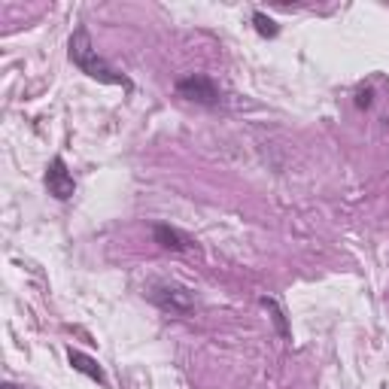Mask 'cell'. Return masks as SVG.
I'll list each match as a JSON object with an SVG mask.
<instances>
[{"mask_svg":"<svg viewBox=\"0 0 389 389\" xmlns=\"http://www.w3.org/2000/svg\"><path fill=\"white\" fill-rule=\"evenodd\" d=\"M262 307L265 310H268V314H271V319H274V325H277V332H280V338H292V332H289V323H286V314H283V307H280V304L277 301H274V298H268V295H265V298H262Z\"/></svg>","mask_w":389,"mask_h":389,"instance_id":"7","label":"cell"},{"mask_svg":"<svg viewBox=\"0 0 389 389\" xmlns=\"http://www.w3.org/2000/svg\"><path fill=\"white\" fill-rule=\"evenodd\" d=\"M177 91H180V97H186V101H192V104H201V106H216L219 104L216 82L204 73H192V76H186V79H180Z\"/></svg>","mask_w":389,"mask_h":389,"instance_id":"2","label":"cell"},{"mask_svg":"<svg viewBox=\"0 0 389 389\" xmlns=\"http://www.w3.org/2000/svg\"><path fill=\"white\" fill-rule=\"evenodd\" d=\"M152 234H155V243L164 249H173V253H182V249H192V238L189 234H182L180 228H171V225H155L152 228Z\"/></svg>","mask_w":389,"mask_h":389,"instance_id":"5","label":"cell"},{"mask_svg":"<svg viewBox=\"0 0 389 389\" xmlns=\"http://www.w3.org/2000/svg\"><path fill=\"white\" fill-rule=\"evenodd\" d=\"M3 389H19V386H15V383H3Z\"/></svg>","mask_w":389,"mask_h":389,"instance_id":"10","label":"cell"},{"mask_svg":"<svg viewBox=\"0 0 389 389\" xmlns=\"http://www.w3.org/2000/svg\"><path fill=\"white\" fill-rule=\"evenodd\" d=\"M70 61L76 67H79L86 76H91V79L97 82H106V86H122V88H131V79H128L125 73L113 70L106 61L97 55L95 43H91V34L88 28H76L73 37H70Z\"/></svg>","mask_w":389,"mask_h":389,"instance_id":"1","label":"cell"},{"mask_svg":"<svg viewBox=\"0 0 389 389\" xmlns=\"http://www.w3.org/2000/svg\"><path fill=\"white\" fill-rule=\"evenodd\" d=\"M67 362L73 365V371H79V374H86V377H91L95 383H106V374H104V368L97 365L91 356H86V353H79V350H67Z\"/></svg>","mask_w":389,"mask_h":389,"instance_id":"6","label":"cell"},{"mask_svg":"<svg viewBox=\"0 0 389 389\" xmlns=\"http://www.w3.org/2000/svg\"><path fill=\"white\" fill-rule=\"evenodd\" d=\"M149 298L167 314H192L195 307V295L182 286H155L149 292Z\"/></svg>","mask_w":389,"mask_h":389,"instance_id":"3","label":"cell"},{"mask_svg":"<svg viewBox=\"0 0 389 389\" xmlns=\"http://www.w3.org/2000/svg\"><path fill=\"white\" fill-rule=\"evenodd\" d=\"M253 25H256V30L262 37H277L280 34V25L274 19H268L265 12H253Z\"/></svg>","mask_w":389,"mask_h":389,"instance_id":"8","label":"cell"},{"mask_svg":"<svg viewBox=\"0 0 389 389\" xmlns=\"http://www.w3.org/2000/svg\"><path fill=\"white\" fill-rule=\"evenodd\" d=\"M356 106H371V88H365L356 95Z\"/></svg>","mask_w":389,"mask_h":389,"instance_id":"9","label":"cell"},{"mask_svg":"<svg viewBox=\"0 0 389 389\" xmlns=\"http://www.w3.org/2000/svg\"><path fill=\"white\" fill-rule=\"evenodd\" d=\"M46 189H49V195H55L58 201H67V198H73V192H76V182H73L70 171H67L61 155L52 158L49 171H46Z\"/></svg>","mask_w":389,"mask_h":389,"instance_id":"4","label":"cell"}]
</instances>
